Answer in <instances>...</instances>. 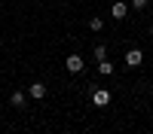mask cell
Instances as JSON below:
<instances>
[{"label": "cell", "instance_id": "obj_1", "mask_svg": "<svg viewBox=\"0 0 153 134\" xmlns=\"http://www.w3.org/2000/svg\"><path fill=\"white\" fill-rule=\"evenodd\" d=\"M65 67H68L71 73H83L86 64H83V58H80V55H68V58H65Z\"/></svg>", "mask_w": 153, "mask_h": 134}, {"label": "cell", "instance_id": "obj_2", "mask_svg": "<svg viewBox=\"0 0 153 134\" xmlns=\"http://www.w3.org/2000/svg\"><path fill=\"white\" fill-rule=\"evenodd\" d=\"M129 9H132V6L126 3V0H117V3L110 6V15H113V18H126V15H129Z\"/></svg>", "mask_w": 153, "mask_h": 134}, {"label": "cell", "instance_id": "obj_3", "mask_svg": "<svg viewBox=\"0 0 153 134\" xmlns=\"http://www.w3.org/2000/svg\"><path fill=\"white\" fill-rule=\"evenodd\" d=\"M92 104H95V107H107V104H110V92L95 89V92H92Z\"/></svg>", "mask_w": 153, "mask_h": 134}, {"label": "cell", "instance_id": "obj_4", "mask_svg": "<svg viewBox=\"0 0 153 134\" xmlns=\"http://www.w3.org/2000/svg\"><path fill=\"white\" fill-rule=\"evenodd\" d=\"M141 61H144V52H141V49H129V52H126V64H129V67H138Z\"/></svg>", "mask_w": 153, "mask_h": 134}, {"label": "cell", "instance_id": "obj_5", "mask_svg": "<svg viewBox=\"0 0 153 134\" xmlns=\"http://www.w3.org/2000/svg\"><path fill=\"white\" fill-rule=\"evenodd\" d=\"M31 97H34V101H43V97H46V85L43 82H34L31 85Z\"/></svg>", "mask_w": 153, "mask_h": 134}, {"label": "cell", "instance_id": "obj_6", "mask_svg": "<svg viewBox=\"0 0 153 134\" xmlns=\"http://www.w3.org/2000/svg\"><path fill=\"white\" fill-rule=\"evenodd\" d=\"M98 73H101V76H110V73H113V64H110L107 58H101V61H98Z\"/></svg>", "mask_w": 153, "mask_h": 134}, {"label": "cell", "instance_id": "obj_7", "mask_svg": "<svg viewBox=\"0 0 153 134\" xmlns=\"http://www.w3.org/2000/svg\"><path fill=\"white\" fill-rule=\"evenodd\" d=\"M9 104L16 107V110H22V107H25V94H22V92H12V97H9Z\"/></svg>", "mask_w": 153, "mask_h": 134}, {"label": "cell", "instance_id": "obj_8", "mask_svg": "<svg viewBox=\"0 0 153 134\" xmlns=\"http://www.w3.org/2000/svg\"><path fill=\"white\" fill-rule=\"evenodd\" d=\"M101 58H107V46H104V43L95 46V61H101Z\"/></svg>", "mask_w": 153, "mask_h": 134}, {"label": "cell", "instance_id": "obj_9", "mask_svg": "<svg viewBox=\"0 0 153 134\" xmlns=\"http://www.w3.org/2000/svg\"><path fill=\"white\" fill-rule=\"evenodd\" d=\"M89 28H92V31H104V21H101V18H92V21H89Z\"/></svg>", "mask_w": 153, "mask_h": 134}, {"label": "cell", "instance_id": "obj_10", "mask_svg": "<svg viewBox=\"0 0 153 134\" xmlns=\"http://www.w3.org/2000/svg\"><path fill=\"white\" fill-rule=\"evenodd\" d=\"M150 0H132V9H147Z\"/></svg>", "mask_w": 153, "mask_h": 134}, {"label": "cell", "instance_id": "obj_11", "mask_svg": "<svg viewBox=\"0 0 153 134\" xmlns=\"http://www.w3.org/2000/svg\"><path fill=\"white\" fill-rule=\"evenodd\" d=\"M150 37H153V24H150Z\"/></svg>", "mask_w": 153, "mask_h": 134}]
</instances>
